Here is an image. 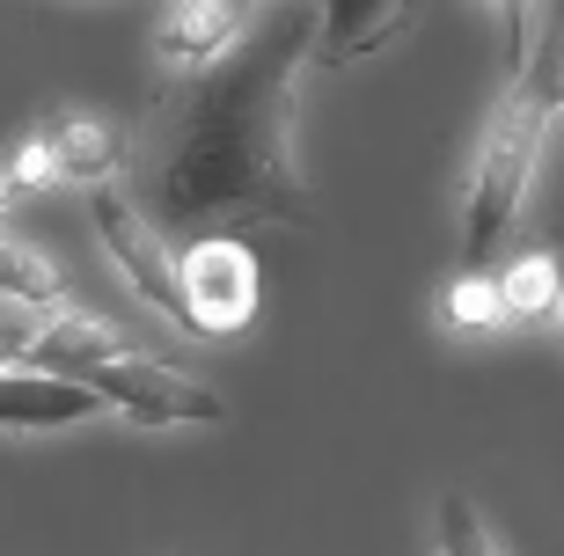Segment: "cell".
I'll use <instances>...</instances> for the list:
<instances>
[{
	"label": "cell",
	"mask_w": 564,
	"mask_h": 556,
	"mask_svg": "<svg viewBox=\"0 0 564 556\" xmlns=\"http://www.w3.org/2000/svg\"><path fill=\"white\" fill-rule=\"evenodd\" d=\"M315 52V8H272L242 52L169 81L154 103V212L176 235L213 227H308L315 206L293 168V81Z\"/></svg>",
	"instance_id": "6da1fadb"
},
{
	"label": "cell",
	"mask_w": 564,
	"mask_h": 556,
	"mask_svg": "<svg viewBox=\"0 0 564 556\" xmlns=\"http://www.w3.org/2000/svg\"><path fill=\"white\" fill-rule=\"evenodd\" d=\"M535 154H543V118L521 96H499V110H491V124L477 140V162H469V206H462L469 271H484V257L506 242V227L521 220V198L535 184Z\"/></svg>",
	"instance_id": "7a4b0ae2"
},
{
	"label": "cell",
	"mask_w": 564,
	"mask_h": 556,
	"mask_svg": "<svg viewBox=\"0 0 564 556\" xmlns=\"http://www.w3.org/2000/svg\"><path fill=\"white\" fill-rule=\"evenodd\" d=\"M74 389H88L104 411L147 417V425H220V417H228V403H220L206 381H191V373L162 367V359H147V351H126V359H110V367H82Z\"/></svg>",
	"instance_id": "3957f363"
},
{
	"label": "cell",
	"mask_w": 564,
	"mask_h": 556,
	"mask_svg": "<svg viewBox=\"0 0 564 556\" xmlns=\"http://www.w3.org/2000/svg\"><path fill=\"white\" fill-rule=\"evenodd\" d=\"M176 271H184V330H198V337H242L250 330L264 279H257V257L235 235L191 242L176 257Z\"/></svg>",
	"instance_id": "277c9868"
},
{
	"label": "cell",
	"mask_w": 564,
	"mask_h": 556,
	"mask_svg": "<svg viewBox=\"0 0 564 556\" xmlns=\"http://www.w3.org/2000/svg\"><path fill=\"white\" fill-rule=\"evenodd\" d=\"M88 212H96V235H104L110 264L126 271V286L140 293L147 308H162L169 323H184V271H176V249L147 227V212L132 206L126 190H96Z\"/></svg>",
	"instance_id": "5b68a950"
},
{
	"label": "cell",
	"mask_w": 564,
	"mask_h": 556,
	"mask_svg": "<svg viewBox=\"0 0 564 556\" xmlns=\"http://www.w3.org/2000/svg\"><path fill=\"white\" fill-rule=\"evenodd\" d=\"M242 37H250V15L235 0H184V8H162L154 22V59L184 81V74H206L213 59H228Z\"/></svg>",
	"instance_id": "8992f818"
},
{
	"label": "cell",
	"mask_w": 564,
	"mask_h": 556,
	"mask_svg": "<svg viewBox=\"0 0 564 556\" xmlns=\"http://www.w3.org/2000/svg\"><path fill=\"white\" fill-rule=\"evenodd\" d=\"M126 337L110 330L104 315L88 308H52L44 323H30L22 330V373H59V381H74L82 367H110V359H126Z\"/></svg>",
	"instance_id": "52a82bcc"
},
{
	"label": "cell",
	"mask_w": 564,
	"mask_h": 556,
	"mask_svg": "<svg viewBox=\"0 0 564 556\" xmlns=\"http://www.w3.org/2000/svg\"><path fill=\"white\" fill-rule=\"evenodd\" d=\"M499 15H506V37H513V81H506V96H521L550 124L564 110V8H543L535 44H528V8H499Z\"/></svg>",
	"instance_id": "ba28073f"
},
{
	"label": "cell",
	"mask_w": 564,
	"mask_h": 556,
	"mask_svg": "<svg viewBox=\"0 0 564 556\" xmlns=\"http://www.w3.org/2000/svg\"><path fill=\"white\" fill-rule=\"evenodd\" d=\"M411 22H419V8H403V0H330V8H315V59H367L381 44H397Z\"/></svg>",
	"instance_id": "9c48e42d"
},
{
	"label": "cell",
	"mask_w": 564,
	"mask_h": 556,
	"mask_svg": "<svg viewBox=\"0 0 564 556\" xmlns=\"http://www.w3.org/2000/svg\"><path fill=\"white\" fill-rule=\"evenodd\" d=\"M44 154L59 168V184H88V190H110L126 176V146L110 132L104 118H88V110H66V118H44L37 124Z\"/></svg>",
	"instance_id": "30bf717a"
},
{
	"label": "cell",
	"mask_w": 564,
	"mask_h": 556,
	"mask_svg": "<svg viewBox=\"0 0 564 556\" xmlns=\"http://www.w3.org/2000/svg\"><path fill=\"white\" fill-rule=\"evenodd\" d=\"M104 411L88 389L59 381V373H0V425L37 433V425H88Z\"/></svg>",
	"instance_id": "8fae6325"
},
{
	"label": "cell",
	"mask_w": 564,
	"mask_h": 556,
	"mask_svg": "<svg viewBox=\"0 0 564 556\" xmlns=\"http://www.w3.org/2000/svg\"><path fill=\"white\" fill-rule=\"evenodd\" d=\"M499 279V301H506V315H513V330L521 323H564V264L550 257V249H521L506 271H491Z\"/></svg>",
	"instance_id": "7c38bea8"
},
{
	"label": "cell",
	"mask_w": 564,
	"mask_h": 556,
	"mask_svg": "<svg viewBox=\"0 0 564 556\" xmlns=\"http://www.w3.org/2000/svg\"><path fill=\"white\" fill-rule=\"evenodd\" d=\"M440 323H447L455 337H506V330H513V315H506L491 271H462L455 286L440 293Z\"/></svg>",
	"instance_id": "4fadbf2b"
},
{
	"label": "cell",
	"mask_w": 564,
	"mask_h": 556,
	"mask_svg": "<svg viewBox=\"0 0 564 556\" xmlns=\"http://www.w3.org/2000/svg\"><path fill=\"white\" fill-rule=\"evenodd\" d=\"M0 301H22V308H59L66 301V279H59V264L44 257V249H30V242H8L0 235Z\"/></svg>",
	"instance_id": "5bb4252c"
},
{
	"label": "cell",
	"mask_w": 564,
	"mask_h": 556,
	"mask_svg": "<svg viewBox=\"0 0 564 556\" xmlns=\"http://www.w3.org/2000/svg\"><path fill=\"white\" fill-rule=\"evenodd\" d=\"M440 556H506L491 542V527H484L477 498H462V491L440 498Z\"/></svg>",
	"instance_id": "9a60e30c"
},
{
	"label": "cell",
	"mask_w": 564,
	"mask_h": 556,
	"mask_svg": "<svg viewBox=\"0 0 564 556\" xmlns=\"http://www.w3.org/2000/svg\"><path fill=\"white\" fill-rule=\"evenodd\" d=\"M0 176H8V190H44V184H59V168H52V154H44L37 132L15 146V162L0 168Z\"/></svg>",
	"instance_id": "2e32d148"
},
{
	"label": "cell",
	"mask_w": 564,
	"mask_h": 556,
	"mask_svg": "<svg viewBox=\"0 0 564 556\" xmlns=\"http://www.w3.org/2000/svg\"><path fill=\"white\" fill-rule=\"evenodd\" d=\"M8 359H22V330H15V323L0 330V373H8Z\"/></svg>",
	"instance_id": "e0dca14e"
},
{
	"label": "cell",
	"mask_w": 564,
	"mask_h": 556,
	"mask_svg": "<svg viewBox=\"0 0 564 556\" xmlns=\"http://www.w3.org/2000/svg\"><path fill=\"white\" fill-rule=\"evenodd\" d=\"M8 198H15V190H8V176H0V206H8Z\"/></svg>",
	"instance_id": "ac0fdd59"
}]
</instances>
